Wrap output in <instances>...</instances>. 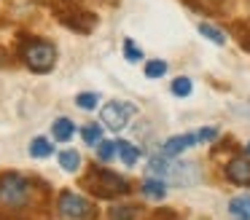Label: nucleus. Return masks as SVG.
<instances>
[{"mask_svg": "<svg viewBox=\"0 0 250 220\" xmlns=\"http://www.w3.org/2000/svg\"><path fill=\"white\" fill-rule=\"evenodd\" d=\"M248 153H250V142H248Z\"/></svg>", "mask_w": 250, "mask_h": 220, "instance_id": "obj_24", "label": "nucleus"}, {"mask_svg": "<svg viewBox=\"0 0 250 220\" xmlns=\"http://www.w3.org/2000/svg\"><path fill=\"white\" fill-rule=\"evenodd\" d=\"M24 64H27L33 73H49L57 64V48L49 40H33L27 48L22 51Z\"/></svg>", "mask_w": 250, "mask_h": 220, "instance_id": "obj_3", "label": "nucleus"}, {"mask_svg": "<svg viewBox=\"0 0 250 220\" xmlns=\"http://www.w3.org/2000/svg\"><path fill=\"white\" fill-rule=\"evenodd\" d=\"M113 153H116V142H110V140H103V142L97 145V156H100V161L113 159Z\"/></svg>", "mask_w": 250, "mask_h": 220, "instance_id": "obj_20", "label": "nucleus"}, {"mask_svg": "<svg viewBox=\"0 0 250 220\" xmlns=\"http://www.w3.org/2000/svg\"><path fill=\"white\" fill-rule=\"evenodd\" d=\"M226 177L234 185H250V161L248 159H234L226 166Z\"/></svg>", "mask_w": 250, "mask_h": 220, "instance_id": "obj_7", "label": "nucleus"}, {"mask_svg": "<svg viewBox=\"0 0 250 220\" xmlns=\"http://www.w3.org/2000/svg\"><path fill=\"white\" fill-rule=\"evenodd\" d=\"M218 137V129H202V132H196V140L199 142H210V140Z\"/></svg>", "mask_w": 250, "mask_h": 220, "instance_id": "obj_22", "label": "nucleus"}, {"mask_svg": "<svg viewBox=\"0 0 250 220\" xmlns=\"http://www.w3.org/2000/svg\"><path fill=\"white\" fill-rule=\"evenodd\" d=\"M124 54H126V59H129V62H140V59H143V51L129 40V38L124 40Z\"/></svg>", "mask_w": 250, "mask_h": 220, "instance_id": "obj_21", "label": "nucleus"}, {"mask_svg": "<svg viewBox=\"0 0 250 220\" xmlns=\"http://www.w3.org/2000/svg\"><path fill=\"white\" fill-rule=\"evenodd\" d=\"M97 100H100L97 94H92V91H83V94L76 97V105L81 107V110H94V107H97Z\"/></svg>", "mask_w": 250, "mask_h": 220, "instance_id": "obj_19", "label": "nucleus"}, {"mask_svg": "<svg viewBox=\"0 0 250 220\" xmlns=\"http://www.w3.org/2000/svg\"><path fill=\"white\" fill-rule=\"evenodd\" d=\"M132 116H135V105H126V102H108L103 107V121L113 132H121Z\"/></svg>", "mask_w": 250, "mask_h": 220, "instance_id": "obj_5", "label": "nucleus"}, {"mask_svg": "<svg viewBox=\"0 0 250 220\" xmlns=\"http://www.w3.org/2000/svg\"><path fill=\"white\" fill-rule=\"evenodd\" d=\"M191 91H194V83H191V78L180 75V78L172 80V94H175V97H188Z\"/></svg>", "mask_w": 250, "mask_h": 220, "instance_id": "obj_16", "label": "nucleus"}, {"mask_svg": "<svg viewBox=\"0 0 250 220\" xmlns=\"http://www.w3.org/2000/svg\"><path fill=\"white\" fill-rule=\"evenodd\" d=\"M199 32L202 35L207 38V40H212V43H218V46H223V43H226V35H223L221 30H218V27H212V24H207V21H202L199 24Z\"/></svg>", "mask_w": 250, "mask_h": 220, "instance_id": "obj_15", "label": "nucleus"}, {"mask_svg": "<svg viewBox=\"0 0 250 220\" xmlns=\"http://www.w3.org/2000/svg\"><path fill=\"white\" fill-rule=\"evenodd\" d=\"M202 3H205V5H207V8H215V5H218V3H221V0H202Z\"/></svg>", "mask_w": 250, "mask_h": 220, "instance_id": "obj_23", "label": "nucleus"}, {"mask_svg": "<svg viewBox=\"0 0 250 220\" xmlns=\"http://www.w3.org/2000/svg\"><path fill=\"white\" fill-rule=\"evenodd\" d=\"M86 188L92 193H97L100 199H113V196H119V193H124L129 185H126L124 177L113 175V172H108V169H92L86 175Z\"/></svg>", "mask_w": 250, "mask_h": 220, "instance_id": "obj_2", "label": "nucleus"}, {"mask_svg": "<svg viewBox=\"0 0 250 220\" xmlns=\"http://www.w3.org/2000/svg\"><path fill=\"white\" fill-rule=\"evenodd\" d=\"M33 196V182L22 177L19 172H3L0 175V212L17 215L30 204Z\"/></svg>", "mask_w": 250, "mask_h": 220, "instance_id": "obj_1", "label": "nucleus"}, {"mask_svg": "<svg viewBox=\"0 0 250 220\" xmlns=\"http://www.w3.org/2000/svg\"><path fill=\"white\" fill-rule=\"evenodd\" d=\"M51 153H54V145L46 137H35L33 142H30V156H33V159H46V156H51Z\"/></svg>", "mask_w": 250, "mask_h": 220, "instance_id": "obj_12", "label": "nucleus"}, {"mask_svg": "<svg viewBox=\"0 0 250 220\" xmlns=\"http://www.w3.org/2000/svg\"><path fill=\"white\" fill-rule=\"evenodd\" d=\"M60 166L65 172H78L81 169V156H78V150H62L60 153Z\"/></svg>", "mask_w": 250, "mask_h": 220, "instance_id": "obj_14", "label": "nucleus"}, {"mask_svg": "<svg viewBox=\"0 0 250 220\" xmlns=\"http://www.w3.org/2000/svg\"><path fill=\"white\" fill-rule=\"evenodd\" d=\"M229 212H231L237 220H250V193L234 196L231 201H229Z\"/></svg>", "mask_w": 250, "mask_h": 220, "instance_id": "obj_10", "label": "nucleus"}, {"mask_svg": "<svg viewBox=\"0 0 250 220\" xmlns=\"http://www.w3.org/2000/svg\"><path fill=\"white\" fill-rule=\"evenodd\" d=\"M57 209H60V215L67 218V220H89L94 215L92 204H89L83 196L73 193V191H62L60 193V199H57Z\"/></svg>", "mask_w": 250, "mask_h": 220, "instance_id": "obj_4", "label": "nucleus"}, {"mask_svg": "<svg viewBox=\"0 0 250 220\" xmlns=\"http://www.w3.org/2000/svg\"><path fill=\"white\" fill-rule=\"evenodd\" d=\"M199 142L196 140V132L194 134H175V137H169L167 142H164V148H162V156H178V153H183V150H188V148H194V145Z\"/></svg>", "mask_w": 250, "mask_h": 220, "instance_id": "obj_6", "label": "nucleus"}, {"mask_svg": "<svg viewBox=\"0 0 250 220\" xmlns=\"http://www.w3.org/2000/svg\"><path fill=\"white\" fill-rule=\"evenodd\" d=\"M140 191H143V196L153 199V201H159V199L167 196V185H164V180H159V177H146L143 185H140Z\"/></svg>", "mask_w": 250, "mask_h": 220, "instance_id": "obj_8", "label": "nucleus"}, {"mask_svg": "<svg viewBox=\"0 0 250 220\" xmlns=\"http://www.w3.org/2000/svg\"><path fill=\"white\" fill-rule=\"evenodd\" d=\"M83 140H86L89 145H100L103 142V129H100V123H89V126L81 129Z\"/></svg>", "mask_w": 250, "mask_h": 220, "instance_id": "obj_17", "label": "nucleus"}, {"mask_svg": "<svg viewBox=\"0 0 250 220\" xmlns=\"http://www.w3.org/2000/svg\"><path fill=\"white\" fill-rule=\"evenodd\" d=\"M108 215H110V220H135L137 218V207L135 204H113Z\"/></svg>", "mask_w": 250, "mask_h": 220, "instance_id": "obj_13", "label": "nucleus"}, {"mask_svg": "<svg viewBox=\"0 0 250 220\" xmlns=\"http://www.w3.org/2000/svg\"><path fill=\"white\" fill-rule=\"evenodd\" d=\"M164 73H167V62H164V59H151V62H146L148 78H162Z\"/></svg>", "mask_w": 250, "mask_h": 220, "instance_id": "obj_18", "label": "nucleus"}, {"mask_svg": "<svg viewBox=\"0 0 250 220\" xmlns=\"http://www.w3.org/2000/svg\"><path fill=\"white\" fill-rule=\"evenodd\" d=\"M51 134H54L57 142H67V140L76 134V126H73L70 118H57L54 126H51Z\"/></svg>", "mask_w": 250, "mask_h": 220, "instance_id": "obj_11", "label": "nucleus"}, {"mask_svg": "<svg viewBox=\"0 0 250 220\" xmlns=\"http://www.w3.org/2000/svg\"><path fill=\"white\" fill-rule=\"evenodd\" d=\"M116 153H119V159L124 161L126 166H135L137 159H140V150H137L129 140H116Z\"/></svg>", "mask_w": 250, "mask_h": 220, "instance_id": "obj_9", "label": "nucleus"}]
</instances>
